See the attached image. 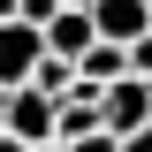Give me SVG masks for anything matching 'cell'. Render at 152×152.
I'll return each mask as SVG.
<instances>
[{
	"label": "cell",
	"instance_id": "cell-8",
	"mask_svg": "<svg viewBox=\"0 0 152 152\" xmlns=\"http://www.w3.org/2000/svg\"><path fill=\"white\" fill-rule=\"evenodd\" d=\"M129 76H137V84H152V38H137V46H129Z\"/></svg>",
	"mask_w": 152,
	"mask_h": 152
},
{
	"label": "cell",
	"instance_id": "cell-5",
	"mask_svg": "<svg viewBox=\"0 0 152 152\" xmlns=\"http://www.w3.org/2000/svg\"><path fill=\"white\" fill-rule=\"evenodd\" d=\"M99 46V31H91V15L84 8H61L53 23H46V53H61V61H84Z\"/></svg>",
	"mask_w": 152,
	"mask_h": 152
},
{
	"label": "cell",
	"instance_id": "cell-12",
	"mask_svg": "<svg viewBox=\"0 0 152 152\" xmlns=\"http://www.w3.org/2000/svg\"><path fill=\"white\" fill-rule=\"evenodd\" d=\"M61 8H84V15H91V8H99V0H61Z\"/></svg>",
	"mask_w": 152,
	"mask_h": 152
},
{
	"label": "cell",
	"instance_id": "cell-14",
	"mask_svg": "<svg viewBox=\"0 0 152 152\" xmlns=\"http://www.w3.org/2000/svg\"><path fill=\"white\" fill-rule=\"evenodd\" d=\"M0 107H8V91H0Z\"/></svg>",
	"mask_w": 152,
	"mask_h": 152
},
{
	"label": "cell",
	"instance_id": "cell-13",
	"mask_svg": "<svg viewBox=\"0 0 152 152\" xmlns=\"http://www.w3.org/2000/svg\"><path fill=\"white\" fill-rule=\"evenodd\" d=\"M31 152H69V145H31Z\"/></svg>",
	"mask_w": 152,
	"mask_h": 152
},
{
	"label": "cell",
	"instance_id": "cell-9",
	"mask_svg": "<svg viewBox=\"0 0 152 152\" xmlns=\"http://www.w3.org/2000/svg\"><path fill=\"white\" fill-rule=\"evenodd\" d=\"M69 152H122V137H107V129H99V137H84V145H69Z\"/></svg>",
	"mask_w": 152,
	"mask_h": 152
},
{
	"label": "cell",
	"instance_id": "cell-3",
	"mask_svg": "<svg viewBox=\"0 0 152 152\" xmlns=\"http://www.w3.org/2000/svg\"><path fill=\"white\" fill-rule=\"evenodd\" d=\"M91 31L99 46H137V38H152V0H99Z\"/></svg>",
	"mask_w": 152,
	"mask_h": 152
},
{
	"label": "cell",
	"instance_id": "cell-1",
	"mask_svg": "<svg viewBox=\"0 0 152 152\" xmlns=\"http://www.w3.org/2000/svg\"><path fill=\"white\" fill-rule=\"evenodd\" d=\"M0 129L15 137V145H61V107L38 84H23V91H8V107H0Z\"/></svg>",
	"mask_w": 152,
	"mask_h": 152
},
{
	"label": "cell",
	"instance_id": "cell-6",
	"mask_svg": "<svg viewBox=\"0 0 152 152\" xmlns=\"http://www.w3.org/2000/svg\"><path fill=\"white\" fill-rule=\"evenodd\" d=\"M122 76H129V46H91V53L76 61V84H91V91H107Z\"/></svg>",
	"mask_w": 152,
	"mask_h": 152
},
{
	"label": "cell",
	"instance_id": "cell-11",
	"mask_svg": "<svg viewBox=\"0 0 152 152\" xmlns=\"http://www.w3.org/2000/svg\"><path fill=\"white\" fill-rule=\"evenodd\" d=\"M0 23H23V0H0Z\"/></svg>",
	"mask_w": 152,
	"mask_h": 152
},
{
	"label": "cell",
	"instance_id": "cell-2",
	"mask_svg": "<svg viewBox=\"0 0 152 152\" xmlns=\"http://www.w3.org/2000/svg\"><path fill=\"white\" fill-rule=\"evenodd\" d=\"M38 61H46V31L0 23V91H23V84L38 76Z\"/></svg>",
	"mask_w": 152,
	"mask_h": 152
},
{
	"label": "cell",
	"instance_id": "cell-7",
	"mask_svg": "<svg viewBox=\"0 0 152 152\" xmlns=\"http://www.w3.org/2000/svg\"><path fill=\"white\" fill-rule=\"evenodd\" d=\"M53 15H61V0H23V23H31V31H46Z\"/></svg>",
	"mask_w": 152,
	"mask_h": 152
},
{
	"label": "cell",
	"instance_id": "cell-10",
	"mask_svg": "<svg viewBox=\"0 0 152 152\" xmlns=\"http://www.w3.org/2000/svg\"><path fill=\"white\" fill-rule=\"evenodd\" d=\"M122 152H152V129H137V137H122Z\"/></svg>",
	"mask_w": 152,
	"mask_h": 152
},
{
	"label": "cell",
	"instance_id": "cell-4",
	"mask_svg": "<svg viewBox=\"0 0 152 152\" xmlns=\"http://www.w3.org/2000/svg\"><path fill=\"white\" fill-rule=\"evenodd\" d=\"M137 129H152V84L122 76L107 84V137H137Z\"/></svg>",
	"mask_w": 152,
	"mask_h": 152
}]
</instances>
